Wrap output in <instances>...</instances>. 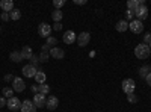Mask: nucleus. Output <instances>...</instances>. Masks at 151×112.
I'll return each mask as SVG.
<instances>
[{"label": "nucleus", "instance_id": "nucleus-39", "mask_svg": "<svg viewBox=\"0 0 151 112\" xmlns=\"http://www.w3.org/2000/svg\"><path fill=\"white\" fill-rule=\"evenodd\" d=\"M125 15H127V18H133V17H134V12L127 9V14H125Z\"/></svg>", "mask_w": 151, "mask_h": 112}, {"label": "nucleus", "instance_id": "nucleus-14", "mask_svg": "<svg viewBox=\"0 0 151 112\" xmlns=\"http://www.w3.org/2000/svg\"><path fill=\"white\" fill-rule=\"evenodd\" d=\"M76 40H77V36H76V33L73 30H67L64 33V43L65 44H73V43H76Z\"/></svg>", "mask_w": 151, "mask_h": 112}, {"label": "nucleus", "instance_id": "nucleus-41", "mask_svg": "<svg viewBox=\"0 0 151 112\" xmlns=\"http://www.w3.org/2000/svg\"><path fill=\"white\" fill-rule=\"evenodd\" d=\"M148 47H150V50H151V43H150V44H148Z\"/></svg>", "mask_w": 151, "mask_h": 112}, {"label": "nucleus", "instance_id": "nucleus-25", "mask_svg": "<svg viewBox=\"0 0 151 112\" xmlns=\"http://www.w3.org/2000/svg\"><path fill=\"white\" fill-rule=\"evenodd\" d=\"M3 97H8V98L14 97V90L12 88H3Z\"/></svg>", "mask_w": 151, "mask_h": 112}, {"label": "nucleus", "instance_id": "nucleus-21", "mask_svg": "<svg viewBox=\"0 0 151 112\" xmlns=\"http://www.w3.org/2000/svg\"><path fill=\"white\" fill-rule=\"evenodd\" d=\"M141 5H139V0H129L127 2V8H129V11H136L137 8H139Z\"/></svg>", "mask_w": 151, "mask_h": 112}, {"label": "nucleus", "instance_id": "nucleus-2", "mask_svg": "<svg viewBox=\"0 0 151 112\" xmlns=\"http://www.w3.org/2000/svg\"><path fill=\"white\" fill-rule=\"evenodd\" d=\"M134 88H136V83L133 79H124L122 80V91L125 94H132L134 92Z\"/></svg>", "mask_w": 151, "mask_h": 112}, {"label": "nucleus", "instance_id": "nucleus-6", "mask_svg": "<svg viewBox=\"0 0 151 112\" xmlns=\"http://www.w3.org/2000/svg\"><path fill=\"white\" fill-rule=\"evenodd\" d=\"M33 105L36 106V109L38 108H44L45 106V103H47V97L44 95V94H40V92H38V94H35L33 95Z\"/></svg>", "mask_w": 151, "mask_h": 112}, {"label": "nucleus", "instance_id": "nucleus-16", "mask_svg": "<svg viewBox=\"0 0 151 112\" xmlns=\"http://www.w3.org/2000/svg\"><path fill=\"white\" fill-rule=\"evenodd\" d=\"M21 58H23V61L24 59H27V61H30V58L33 56V53H32V48L29 47V46H24L23 48H21Z\"/></svg>", "mask_w": 151, "mask_h": 112}, {"label": "nucleus", "instance_id": "nucleus-34", "mask_svg": "<svg viewBox=\"0 0 151 112\" xmlns=\"http://www.w3.org/2000/svg\"><path fill=\"white\" fill-rule=\"evenodd\" d=\"M6 102H8V100H6L5 97H0V109H2L3 106H6Z\"/></svg>", "mask_w": 151, "mask_h": 112}, {"label": "nucleus", "instance_id": "nucleus-23", "mask_svg": "<svg viewBox=\"0 0 151 112\" xmlns=\"http://www.w3.org/2000/svg\"><path fill=\"white\" fill-rule=\"evenodd\" d=\"M9 59H11L12 62H20V61H23V58H21V53H20V52H12V53L9 55Z\"/></svg>", "mask_w": 151, "mask_h": 112}, {"label": "nucleus", "instance_id": "nucleus-13", "mask_svg": "<svg viewBox=\"0 0 151 112\" xmlns=\"http://www.w3.org/2000/svg\"><path fill=\"white\" fill-rule=\"evenodd\" d=\"M59 106V100H58V97H48L47 98V103H45V108L50 109V111H55L56 108Z\"/></svg>", "mask_w": 151, "mask_h": 112}, {"label": "nucleus", "instance_id": "nucleus-11", "mask_svg": "<svg viewBox=\"0 0 151 112\" xmlns=\"http://www.w3.org/2000/svg\"><path fill=\"white\" fill-rule=\"evenodd\" d=\"M36 67L35 65H32V64H29V65H24L23 67V74L26 77H35V74H36Z\"/></svg>", "mask_w": 151, "mask_h": 112}, {"label": "nucleus", "instance_id": "nucleus-36", "mask_svg": "<svg viewBox=\"0 0 151 112\" xmlns=\"http://www.w3.org/2000/svg\"><path fill=\"white\" fill-rule=\"evenodd\" d=\"M14 80V76H12V74H6L5 76V82H12Z\"/></svg>", "mask_w": 151, "mask_h": 112}, {"label": "nucleus", "instance_id": "nucleus-7", "mask_svg": "<svg viewBox=\"0 0 151 112\" xmlns=\"http://www.w3.org/2000/svg\"><path fill=\"white\" fill-rule=\"evenodd\" d=\"M77 44L80 46V47H85V46H88V43L91 41V35L88 33V32H82V33H79L77 35Z\"/></svg>", "mask_w": 151, "mask_h": 112}, {"label": "nucleus", "instance_id": "nucleus-22", "mask_svg": "<svg viewBox=\"0 0 151 112\" xmlns=\"http://www.w3.org/2000/svg\"><path fill=\"white\" fill-rule=\"evenodd\" d=\"M20 17H21V12H20V9H12V11L9 12V18H11V20H14V21L20 20Z\"/></svg>", "mask_w": 151, "mask_h": 112}, {"label": "nucleus", "instance_id": "nucleus-35", "mask_svg": "<svg viewBox=\"0 0 151 112\" xmlns=\"http://www.w3.org/2000/svg\"><path fill=\"white\" fill-rule=\"evenodd\" d=\"M74 5H79V6H83V5H86V0H74Z\"/></svg>", "mask_w": 151, "mask_h": 112}, {"label": "nucleus", "instance_id": "nucleus-17", "mask_svg": "<svg viewBox=\"0 0 151 112\" xmlns=\"http://www.w3.org/2000/svg\"><path fill=\"white\" fill-rule=\"evenodd\" d=\"M45 79H47L45 73H44L42 70H38V71H36V74H35V80H36V83H38V85L45 83Z\"/></svg>", "mask_w": 151, "mask_h": 112}, {"label": "nucleus", "instance_id": "nucleus-38", "mask_svg": "<svg viewBox=\"0 0 151 112\" xmlns=\"http://www.w3.org/2000/svg\"><path fill=\"white\" fill-rule=\"evenodd\" d=\"M32 91H33L35 94H38V91H40V86H38V83H36V85H32Z\"/></svg>", "mask_w": 151, "mask_h": 112}, {"label": "nucleus", "instance_id": "nucleus-12", "mask_svg": "<svg viewBox=\"0 0 151 112\" xmlns=\"http://www.w3.org/2000/svg\"><path fill=\"white\" fill-rule=\"evenodd\" d=\"M50 56L55 58V59H64L65 52H64V48H59V47H52V50H50Z\"/></svg>", "mask_w": 151, "mask_h": 112}, {"label": "nucleus", "instance_id": "nucleus-20", "mask_svg": "<svg viewBox=\"0 0 151 112\" xmlns=\"http://www.w3.org/2000/svg\"><path fill=\"white\" fill-rule=\"evenodd\" d=\"M150 73H151V67H150V65H142V67L139 68V76L144 77V79L148 76Z\"/></svg>", "mask_w": 151, "mask_h": 112}, {"label": "nucleus", "instance_id": "nucleus-15", "mask_svg": "<svg viewBox=\"0 0 151 112\" xmlns=\"http://www.w3.org/2000/svg\"><path fill=\"white\" fill-rule=\"evenodd\" d=\"M0 8L3 9V12H11L14 9V2L12 0H0Z\"/></svg>", "mask_w": 151, "mask_h": 112}, {"label": "nucleus", "instance_id": "nucleus-1", "mask_svg": "<svg viewBox=\"0 0 151 112\" xmlns=\"http://www.w3.org/2000/svg\"><path fill=\"white\" fill-rule=\"evenodd\" d=\"M134 55L137 59H147L150 55H151V50H150V47L147 44H137L136 48H134Z\"/></svg>", "mask_w": 151, "mask_h": 112}, {"label": "nucleus", "instance_id": "nucleus-33", "mask_svg": "<svg viewBox=\"0 0 151 112\" xmlns=\"http://www.w3.org/2000/svg\"><path fill=\"white\" fill-rule=\"evenodd\" d=\"M41 48H42V52H47V53H50V50H52V47H50L48 44H44Z\"/></svg>", "mask_w": 151, "mask_h": 112}, {"label": "nucleus", "instance_id": "nucleus-30", "mask_svg": "<svg viewBox=\"0 0 151 112\" xmlns=\"http://www.w3.org/2000/svg\"><path fill=\"white\" fill-rule=\"evenodd\" d=\"M150 43H151V33L148 32V33H145V36H144V44L148 46Z\"/></svg>", "mask_w": 151, "mask_h": 112}, {"label": "nucleus", "instance_id": "nucleus-24", "mask_svg": "<svg viewBox=\"0 0 151 112\" xmlns=\"http://www.w3.org/2000/svg\"><path fill=\"white\" fill-rule=\"evenodd\" d=\"M38 86H40V91H38L40 94H44V95H47V94L50 92V86H48V85H45V83H41V85H38Z\"/></svg>", "mask_w": 151, "mask_h": 112}, {"label": "nucleus", "instance_id": "nucleus-32", "mask_svg": "<svg viewBox=\"0 0 151 112\" xmlns=\"http://www.w3.org/2000/svg\"><path fill=\"white\" fill-rule=\"evenodd\" d=\"M0 17H2V20H3V21L11 20V18H9V12H2V15H0Z\"/></svg>", "mask_w": 151, "mask_h": 112}, {"label": "nucleus", "instance_id": "nucleus-42", "mask_svg": "<svg viewBox=\"0 0 151 112\" xmlns=\"http://www.w3.org/2000/svg\"><path fill=\"white\" fill-rule=\"evenodd\" d=\"M0 30H2V29H0Z\"/></svg>", "mask_w": 151, "mask_h": 112}, {"label": "nucleus", "instance_id": "nucleus-29", "mask_svg": "<svg viewBox=\"0 0 151 112\" xmlns=\"http://www.w3.org/2000/svg\"><path fill=\"white\" fill-rule=\"evenodd\" d=\"M53 5H55V8H56V9H59V8H62V6L65 5V0H55Z\"/></svg>", "mask_w": 151, "mask_h": 112}, {"label": "nucleus", "instance_id": "nucleus-5", "mask_svg": "<svg viewBox=\"0 0 151 112\" xmlns=\"http://www.w3.org/2000/svg\"><path fill=\"white\" fill-rule=\"evenodd\" d=\"M134 17H136V20H139V21L145 20L148 17V8L145 5H141L139 8L134 11Z\"/></svg>", "mask_w": 151, "mask_h": 112}, {"label": "nucleus", "instance_id": "nucleus-8", "mask_svg": "<svg viewBox=\"0 0 151 112\" xmlns=\"http://www.w3.org/2000/svg\"><path fill=\"white\" fill-rule=\"evenodd\" d=\"M50 32H52V26L47 23H41L40 27H38V33H40V36H44V38H48Z\"/></svg>", "mask_w": 151, "mask_h": 112}, {"label": "nucleus", "instance_id": "nucleus-28", "mask_svg": "<svg viewBox=\"0 0 151 112\" xmlns=\"http://www.w3.org/2000/svg\"><path fill=\"white\" fill-rule=\"evenodd\" d=\"M45 44H48L50 47H52V46L55 47V46L58 44V40H56V38H53V36H48V38H47V43H45Z\"/></svg>", "mask_w": 151, "mask_h": 112}, {"label": "nucleus", "instance_id": "nucleus-27", "mask_svg": "<svg viewBox=\"0 0 151 112\" xmlns=\"http://www.w3.org/2000/svg\"><path fill=\"white\" fill-rule=\"evenodd\" d=\"M127 100H129L130 103H137V100H139V98L136 97L134 92H132V94H127Z\"/></svg>", "mask_w": 151, "mask_h": 112}, {"label": "nucleus", "instance_id": "nucleus-19", "mask_svg": "<svg viewBox=\"0 0 151 112\" xmlns=\"http://www.w3.org/2000/svg\"><path fill=\"white\" fill-rule=\"evenodd\" d=\"M52 18L55 20V23H60V20L64 18V12H62L60 9H55L52 12Z\"/></svg>", "mask_w": 151, "mask_h": 112}, {"label": "nucleus", "instance_id": "nucleus-10", "mask_svg": "<svg viewBox=\"0 0 151 112\" xmlns=\"http://www.w3.org/2000/svg\"><path fill=\"white\" fill-rule=\"evenodd\" d=\"M21 112H36V106L33 105V102L32 100H24V102H21Z\"/></svg>", "mask_w": 151, "mask_h": 112}, {"label": "nucleus", "instance_id": "nucleus-26", "mask_svg": "<svg viewBox=\"0 0 151 112\" xmlns=\"http://www.w3.org/2000/svg\"><path fill=\"white\" fill-rule=\"evenodd\" d=\"M38 58H40V62H47L48 58H50V53H47V52H41Z\"/></svg>", "mask_w": 151, "mask_h": 112}, {"label": "nucleus", "instance_id": "nucleus-31", "mask_svg": "<svg viewBox=\"0 0 151 112\" xmlns=\"http://www.w3.org/2000/svg\"><path fill=\"white\" fill-rule=\"evenodd\" d=\"M30 61H32V65H35V67H36V65H38V62H40V58H38L36 55H33V56L30 58Z\"/></svg>", "mask_w": 151, "mask_h": 112}, {"label": "nucleus", "instance_id": "nucleus-9", "mask_svg": "<svg viewBox=\"0 0 151 112\" xmlns=\"http://www.w3.org/2000/svg\"><path fill=\"white\" fill-rule=\"evenodd\" d=\"M6 106H8L11 111H17V109L21 108V102H20L18 97H11V98H8Z\"/></svg>", "mask_w": 151, "mask_h": 112}, {"label": "nucleus", "instance_id": "nucleus-18", "mask_svg": "<svg viewBox=\"0 0 151 112\" xmlns=\"http://www.w3.org/2000/svg\"><path fill=\"white\" fill-rule=\"evenodd\" d=\"M115 29L118 30V32H125L129 29V23L125 21V20H119L116 24H115Z\"/></svg>", "mask_w": 151, "mask_h": 112}, {"label": "nucleus", "instance_id": "nucleus-40", "mask_svg": "<svg viewBox=\"0 0 151 112\" xmlns=\"http://www.w3.org/2000/svg\"><path fill=\"white\" fill-rule=\"evenodd\" d=\"M145 80H147V83H148V85L151 86V73H150V74H148V76L145 77Z\"/></svg>", "mask_w": 151, "mask_h": 112}, {"label": "nucleus", "instance_id": "nucleus-37", "mask_svg": "<svg viewBox=\"0 0 151 112\" xmlns=\"http://www.w3.org/2000/svg\"><path fill=\"white\" fill-rule=\"evenodd\" d=\"M53 29H55V30H60V29H62V24H60V23H55V24H53Z\"/></svg>", "mask_w": 151, "mask_h": 112}, {"label": "nucleus", "instance_id": "nucleus-4", "mask_svg": "<svg viewBox=\"0 0 151 112\" xmlns=\"http://www.w3.org/2000/svg\"><path fill=\"white\" fill-rule=\"evenodd\" d=\"M24 88H26L24 80L21 77H14V80H12V90H14L15 92H23Z\"/></svg>", "mask_w": 151, "mask_h": 112}, {"label": "nucleus", "instance_id": "nucleus-3", "mask_svg": "<svg viewBox=\"0 0 151 112\" xmlns=\"http://www.w3.org/2000/svg\"><path fill=\"white\" fill-rule=\"evenodd\" d=\"M129 29L133 32V33H141L142 30H144V24H142V21H139V20H132L130 23H129Z\"/></svg>", "mask_w": 151, "mask_h": 112}]
</instances>
